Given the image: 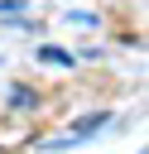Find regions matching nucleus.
<instances>
[{"label":"nucleus","mask_w":149,"mask_h":154,"mask_svg":"<svg viewBox=\"0 0 149 154\" xmlns=\"http://www.w3.org/2000/svg\"><path fill=\"white\" fill-rule=\"evenodd\" d=\"M96 125H106V111H91V116H82V120L72 125V135H67V140H82V135H91Z\"/></svg>","instance_id":"f257e3e1"},{"label":"nucleus","mask_w":149,"mask_h":154,"mask_svg":"<svg viewBox=\"0 0 149 154\" xmlns=\"http://www.w3.org/2000/svg\"><path fill=\"white\" fill-rule=\"evenodd\" d=\"M19 10V0H0V14H14Z\"/></svg>","instance_id":"7ed1b4c3"},{"label":"nucleus","mask_w":149,"mask_h":154,"mask_svg":"<svg viewBox=\"0 0 149 154\" xmlns=\"http://www.w3.org/2000/svg\"><path fill=\"white\" fill-rule=\"evenodd\" d=\"M38 58H43V63H62V67L72 63V58H67L62 48H53V43H43V48H38Z\"/></svg>","instance_id":"f03ea898"}]
</instances>
